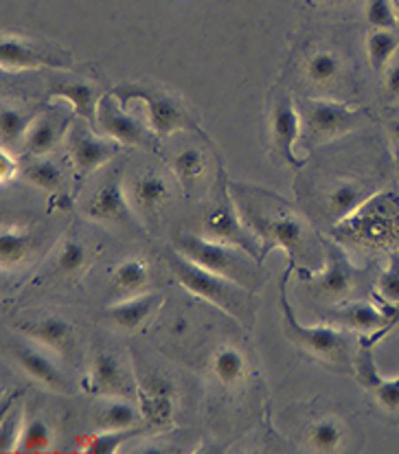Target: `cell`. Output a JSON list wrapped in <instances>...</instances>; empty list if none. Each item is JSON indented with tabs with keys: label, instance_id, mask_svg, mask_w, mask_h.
<instances>
[{
	"label": "cell",
	"instance_id": "8d00e7d4",
	"mask_svg": "<svg viewBox=\"0 0 399 454\" xmlns=\"http://www.w3.org/2000/svg\"><path fill=\"white\" fill-rule=\"evenodd\" d=\"M88 262V250L80 239L75 238H68L59 244L58 248V257H55V266L62 275L66 277H75L77 272L86 266Z\"/></svg>",
	"mask_w": 399,
	"mask_h": 454
},
{
	"label": "cell",
	"instance_id": "f35d334b",
	"mask_svg": "<svg viewBox=\"0 0 399 454\" xmlns=\"http://www.w3.org/2000/svg\"><path fill=\"white\" fill-rule=\"evenodd\" d=\"M354 369L356 378H358V382L366 388V391H373V388L378 387L379 380H382V373L378 372V364H375L373 349H369V347H362L358 351V356H356L354 360Z\"/></svg>",
	"mask_w": 399,
	"mask_h": 454
},
{
	"label": "cell",
	"instance_id": "52a82bcc",
	"mask_svg": "<svg viewBox=\"0 0 399 454\" xmlns=\"http://www.w3.org/2000/svg\"><path fill=\"white\" fill-rule=\"evenodd\" d=\"M97 128L104 132V137L113 138L119 145L145 147V150L154 147V132L138 121L134 114H129L128 108L121 104L113 92L99 99V106H97Z\"/></svg>",
	"mask_w": 399,
	"mask_h": 454
},
{
	"label": "cell",
	"instance_id": "7bdbcfd3",
	"mask_svg": "<svg viewBox=\"0 0 399 454\" xmlns=\"http://www.w3.org/2000/svg\"><path fill=\"white\" fill-rule=\"evenodd\" d=\"M18 174H20V165H18L16 156L12 154V150L3 147V150H0V183H13V180L18 178Z\"/></svg>",
	"mask_w": 399,
	"mask_h": 454
},
{
	"label": "cell",
	"instance_id": "9a60e30c",
	"mask_svg": "<svg viewBox=\"0 0 399 454\" xmlns=\"http://www.w3.org/2000/svg\"><path fill=\"white\" fill-rule=\"evenodd\" d=\"M138 409L152 428H167L174 421V391L160 375H147L138 387Z\"/></svg>",
	"mask_w": 399,
	"mask_h": 454
},
{
	"label": "cell",
	"instance_id": "484cf974",
	"mask_svg": "<svg viewBox=\"0 0 399 454\" xmlns=\"http://www.w3.org/2000/svg\"><path fill=\"white\" fill-rule=\"evenodd\" d=\"M141 421V409L128 400H110L97 411V424L101 430H137Z\"/></svg>",
	"mask_w": 399,
	"mask_h": 454
},
{
	"label": "cell",
	"instance_id": "f1b7e54d",
	"mask_svg": "<svg viewBox=\"0 0 399 454\" xmlns=\"http://www.w3.org/2000/svg\"><path fill=\"white\" fill-rule=\"evenodd\" d=\"M213 373L226 388L238 387L246 373V358L238 347H220L211 360Z\"/></svg>",
	"mask_w": 399,
	"mask_h": 454
},
{
	"label": "cell",
	"instance_id": "e575fe53",
	"mask_svg": "<svg viewBox=\"0 0 399 454\" xmlns=\"http://www.w3.org/2000/svg\"><path fill=\"white\" fill-rule=\"evenodd\" d=\"M137 430H101L95 434H86L77 442V452L83 454H113L119 450L121 443Z\"/></svg>",
	"mask_w": 399,
	"mask_h": 454
},
{
	"label": "cell",
	"instance_id": "4316f807",
	"mask_svg": "<svg viewBox=\"0 0 399 454\" xmlns=\"http://www.w3.org/2000/svg\"><path fill=\"white\" fill-rule=\"evenodd\" d=\"M207 156L198 147H184L174 156V174L187 193H192L207 176Z\"/></svg>",
	"mask_w": 399,
	"mask_h": 454
},
{
	"label": "cell",
	"instance_id": "9c48e42d",
	"mask_svg": "<svg viewBox=\"0 0 399 454\" xmlns=\"http://www.w3.org/2000/svg\"><path fill=\"white\" fill-rule=\"evenodd\" d=\"M270 137L275 152L279 154L283 163L292 167H301L303 160L296 159V143L303 138V119H301L299 106L294 99L287 95H281L279 99L272 104L270 110Z\"/></svg>",
	"mask_w": 399,
	"mask_h": 454
},
{
	"label": "cell",
	"instance_id": "f6af8a7d",
	"mask_svg": "<svg viewBox=\"0 0 399 454\" xmlns=\"http://www.w3.org/2000/svg\"><path fill=\"white\" fill-rule=\"evenodd\" d=\"M388 134H391L393 141H395L397 145H399V121H391V123H388Z\"/></svg>",
	"mask_w": 399,
	"mask_h": 454
},
{
	"label": "cell",
	"instance_id": "d6a6232c",
	"mask_svg": "<svg viewBox=\"0 0 399 454\" xmlns=\"http://www.w3.org/2000/svg\"><path fill=\"white\" fill-rule=\"evenodd\" d=\"M51 443H53V434H51L49 424L42 417H29V419H25V426H22L16 452H49Z\"/></svg>",
	"mask_w": 399,
	"mask_h": 454
},
{
	"label": "cell",
	"instance_id": "6da1fadb",
	"mask_svg": "<svg viewBox=\"0 0 399 454\" xmlns=\"http://www.w3.org/2000/svg\"><path fill=\"white\" fill-rule=\"evenodd\" d=\"M167 263H169L171 272H174L176 279L180 281V286L184 290L200 296V299L208 301V303H213L222 312L238 318L241 323L250 321V317H253V305L248 301V288L226 279V277L215 275V272L207 270V268L198 266L196 262L180 254L176 248L167 254Z\"/></svg>",
	"mask_w": 399,
	"mask_h": 454
},
{
	"label": "cell",
	"instance_id": "4dcf8cb0",
	"mask_svg": "<svg viewBox=\"0 0 399 454\" xmlns=\"http://www.w3.org/2000/svg\"><path fill=\"white\" fill-rule=\"evenodd\" d=\"M34 114L27 110L18 108L13 104H4L3 113H0V134H3V147L12 150L18 141H25L27 132H29L31 123H34Z\"/></svg>",
	"mask_w": 399,
	"mask_h": 454
},
{
	"label": "cell",
	"instance_id": "7dc6e473",
	"mask_svg": "<svg viewBox=\"0 0 399 454\" xmlns=\"http://www.w3.org/2000/svg\"><path fill=\"white\" fill-rule=\"evenodd\" d=\"M395 9H397V16H399V0H395Z\"/></svg>",
	"mask_w": 399,
	"mask_h": 454
},
{
	"label": "cell",
	"instance_id": "1f68e13d",
	"mask_svg": "<svg viewBox=\"0 0 399 454\" xmlns=\"http://www.w3.org/2000/svg\"><path fill=\"white\" fill-rule=\"evenodd\" d=\"M342 71V62L333 51H317L305 59V77L318 86L336 82Z\"/></svg>",
	"mask_w": 399,
	"mask_h": 454
},
{
	"label": "cell",
	"instance_id": "5b68a950",
	"mask_svg": "<svg viewBox=\"0 0 399 454\" xmlns=\"http://www.w3.org/2000/svg\"><path fill=\"white\" fill-rule=\"evenodd\" d=\"M303 137L314 143H329L356 129L364 119L362 110L327 99H303L299 104Z\"/></svg>",
	"mask_w": 399,
	"mask_h": 454
},
{
	"label": "cell",
	"instance_id": "ac0fdd59",
	"mask_svg": "<svg viewBox=\"0 0 399 454\" xmlns=\"http://www.w3.org/2000/svg\"><path fill=\"white\" fill-rule=\"evenodd\" d=\"M83 388L92 395H128L129 387L125 380L123 367L108 351H97L90 360Z\"/></svg>",
	"mask_w": 399,
	"mask_h": 454
},
{
	"label": "cell",
	"instance_id": "ffe728a7",
	"mask_svg": "<svg viewBox=\"0 0 399 454\" xmlns=\"http://www.w3.org/2000/svg\"><path fill=\"white\" fill-rule=\"evenodd\" d=\"M171 189L167 184V180L162 178L156 171H145V174H138L137 178L129 183L128 198L129 205L138 215L145 217H156L160 213V208L165 207V202L169 200Z\"/></svg>",
	"mask_w": 399,
	"mask_h": 454
},
{
	"label": "cell",
	"instance_id": "e0dca14e",
	"mask_svg": "<svg viewBox=\"0 0 399 454\" xmlns=\"http://www.w3.org/2000/svg\"><path fill=\"white\" fill-rule=\"evenodd\" d=\"M12 354L16 363L22 367V372L29 375V378H34L35 382H40L44 388L64 393V395L71 393V384H68L66 375L51 360V356H46L42 349H35V347L29 345H12Z\"/></svg>",
	"mask_w": 399,
	"mask_h": 454
},
{
	"label": "cell",
	"instance_id": "8992f818",
	"mask_svg": "<svg viewBox=\"0 0 399 454\" xmlns=\"http://www.w3.org/2000/svg\"><path fill=\"white\" fill-rule=\"evenodd\" d=\"M281 308H283V321H286V332L290 338H294L303 349L317 356L320 360H332V363L342 364L349 354L347 347L345 333L332 325H303L296 321L294 312H292L290 303L286 296V284L281 286Z\"/></svg>",
	"mask_w": 399,
	"mask_h": 454
},
{
	"label": "cell",
	"instance_id": "8fae6325",
	"mask_svg": "<svg viewBox=\"0 0 399 454\" xmlns=\"http://www.w3.org/2000/svg\"><path fill=\"white\" fill-rule=\"evenodd\" d=\"M202 233L207 238L217 239V242L233 244V247H239L248 250L250 254L257 257V239L248 233L246 224L241 222L238 208L233 207V202L226 198L220 205H215L211 211H207L202 220Z\"/></svg>",
	"mask_w": 399,
	"mask_h": 454
},
{
	"label": "cell",
	"instance_id": "b9f144b4",
	"mask_svg": "<svg viewBox=\"0 0 399 454\" xmlns=\"http://www.w3.org/2000/svg\"><path fill=\"white\" fill-rule=\"evenodd\" d=\"M378 400V404L384 411H399V378H384L378 382V387L371 391Z\"/></svg>",
	"mask_w": 399,
	"mask_h": 454
},
{
	"label": "cell",
	"instance_id": "83f0119b",
	"mask_svg": "<svg viewBox=\"0 0 399 454\" xmlns=\"http://www.w3.org/2000/svg\"><path fill=\"white\" fill-rule=\"evenodd\" d=\"M399 49V38L391 29H373L366 38V58L375 73H387Z\"/></svg>",
	"mask_w": 399,
	"mask_h": 454
},
{
	"label": "cell",
	"instance_id": "d4e9b609",
	"mask_svg": "<svg viewBox=\"0 0 399 454\" xmlns=\"http://www.w3.org/2000/svg\"><path fill=\"white\" fill-rule=\"evenodd\" d=\"M40 235L27 226H3V238H0V262L4 270L20 268L29 262L34 250L38 248Z\"/></svg>",
	"mask_w": 399,
	"mask_h": 454
},
{
	"label": "cell",
	"instance_id": "d6986e66",
	"mask_svg": "<svg viewBox=\"0 0 399 454\" xmlns=\"http://www.w3.org/2000/svg\"><path fill=\"white\" fill-rule=\"evenodd\" d=\"M18 330L38 340L42 347L58 356H71L75 349V330L62 317H42L38 321H25Z\"/></svg>",
	"mask_w": 399,
	"mask_h": 454
},
{
	"label": "cell",
	"instance_id": "ab89813d",
	"mask_svg": "<svg viewBox=\"0 0 399 454\" xmlns=\"http://www.w3.org/2000/svg\"><path fill=\"white\" fill-rule=\"evenodd\" d=\"M378 292L382 299L391 301V303H399V257L393 254L388 266L378 279Z\"/></svg>",
	"mask_w": 399,
	"mask_h": 454
},
{
	"label": "cell",
	"instance_id": "74e56055",
	"mask_svg": "<svg viewBox=\"0 0 399 454\" xmlns=\"http://www.w3.org/2000/svg\"><path fill=\"white\" fill-rule=\"evenodd\" d=\"M366 22L373 29H393L397 25L395 0H366Z\"/></svg>",
	"mask_w": 399,
	"mask_h": 454
},
{
	"label": "cell",
	"instance_id": "bcb514c9",
	"mask_svg": "<svg viewBox=\"0 0 399 454\" xmlns=\"http://www.w3.org/2000/svg\"><path fill=\"white\" fill-rule=\"evenodd\" d=\"M325 3H329V4H336V3H342V0H325Z\"/></svg>",
	"mask_w": 399,
	"mask_h": 454
},
{
	"label": "cell",
	"instance_id": "7c38bea8",
	"mask_svg": "<svg viewBox=\"0 0 399 454\" xmlns=\"http://www.w3.org/2000/svg\"><path fill=\"white\" fill-rule=\"evenodd\" d=\"M0 67L3 71H29V68H68V62L64 55L51 53V51L38 49L25 40L22 35L4 34L3 35V53H0Z\"/></svg>",
	"mask_w": 399,
	"mask_h": 454
},
{
	"label": "cell",
	"instance_id": "f546056e",
	"mask_svg": "<svg viewBox=\"0 0 399 454\" xmlns=\"http://www.w3.org/2000/svg\"><path fill=\"white\" fill-rule=\"evenodd\" d=\"M114 286L125 294H138L150 281V268H147L145 259L129 257L117 263L113 270Z\"/></svg>",
	"mask_w": 399,
	"mask_h": 454
},
{
	"label": "cell",
	"instance_id": "277c9868",
	"mask_svg": "<svg viewBox=\"0 0 399 454\" xmlns=\"http://www.w3.org/2000/svg\"><path fill=\"white\" fill-rule=\"evenodd\" d=\"M113 95L123 106L132 104V101L143 104L147 113V128L154 132V137H169L178 129L193 128V121L187 110H184V106L162 88L119 86L114 88Z\"/></svg>",
	"mask_w": 399,
	"mask_h": 454
},
{
	"label": "cell",
	"instance_id": "ee69618b",
	"mask_svg": "<svg viewBox=\"0 0 399 454\" xmlns=\"http://www.w3.org/2000/svg\"><path fill=\"white\" fill-rule=\"evenodd\" d=\"M384 88H387V101L393 106H399V62L391 64L387 68V80H384Z\"/></svg>",
	"mask_w": 399,
	"mask_h": 454
},
{
	"label": "cell",
	"instance_id": "44dd1931",
	"mask_svg": "<svg viewBox=\"0 0 399 454\" xmlns=\"http://www.w3.org/2000/svg\"><path fill=\"white\" fill-rule=\"evenodd\" d=\"M336 321L340 325H345L347 330H354L360 333H382L387 332L388 327L399 318V309L397 312L388 314L387 308H378L373 303H347L345 308L336 309Z\"/></svg>",
	"mask_w": 399,
	"mask_h": 454
},
{
	"label": "cell",
	"instance_id": "603a6c76",
	"mask_svg": "<svg viewBox=\"0 0 399 454\" xmlns=\"http://www.w3.org/2000/svg\"><path fill=\"white\" fill-rule=\"evenodd\" d=\"M320 294L329 296L333 301H342L354 290V270L349 266V259L342 253V248L329 244L325 268L318 275Z\"/></svg>",
	"mask_w": 399,
	"mask_h": 454
},
{
	"label": "cell",
	"instance_id": "30bf717a",
	"mask_svg": "<svg viewBox=\"0 0 399 454\" xmlns=\"http://www.w3.org/2000/svg\"><path fill=\"white\" fill-rule=\"evenodd\" d=\"M250 224L254 226L257 233H263L268 248H286L290 254L303 253L308 248V238L309 229L299 215H294L292 211H281L275 215H253ZM266 248V250H268Z\"/></svg>",
	"mask_w": 399,
	"mask_h": 454
},
{
	"label": "cell",
	"instance_id": "4fadbf2b",
	"mask_svg": "<svg viewBox=\"0 0 399 454\" xmlns=\"http://www.w3.org/2000/svg\"><path fill=\"white\" fill-rule=\"evenodd\" d=\"M123 180L119 174L106 180L95 193H92L90 202L86 205V215L95 222H104V224H134L137 222V211L129 205V198L125 196Z\"/></svg>",
	"mask_w": 399,
	"mask_h": 454
},
{
	"label": "cell",
	"instance_id": "836d02e7",
	"mask_svg": "<svg viewBox=\"0 0 399 454\" xmlns=\"http://www.w3.org/2000/svg\"><path fill=\"white\" fill-rule=\"evenodd\" d=\"M308 442L317 452H336L342 443V426L333 417L314 421L308 430Z\"/></svg>",
	"mask_w": 399,
	"mask_h": 454
},
{
	"label": "cell",
	"instance_id": "60d3db41",
	"mask_svg": "<svg viewBox=\"0 0 399 454\" xmlns=\"http://www.w3.org/2000/svg\"><path fill=\"white\" fill-rule=\"evenodd\" d=\"M22 426H25V417L22 409H16L13 413L3 417V452H16L18 439H20Z\"/></svg>",
	"mask_w": 399,
	"mask_h": 454
},
{
	"label": "cell",
	"instance_id": "d590c367",
	"mask_svg": "<svg viewBox=\"0 0 399 454\" xmlns=\"http://www.w3.org/2000/svg\"><path fill=\"white\" fill-rule=\"evenodd\" d=\"M22 176H25L34 187H38L42 192H49V193L59 192L64 180L62 169H59L53 160H46V159H38L34 160V163L27 165L25 169H22Z\"/></svg>",
	"mask_w": 399,
	"mask_h": 454
},
{
	"label": "cell",
	"instance_id": "3957f363",
	"mask_svg": "<svg viewBox=\"0 0 399 454\" xmlns=\"http://www.w3.org/2000/svg\"><path fill=\"white\" fill-rule=\"evenodd\" d=\"M336 226L354 242L373 248H388L399 242V198L393 193H375L360 211Z\"/></svg>",
	"mask_w": 399,
	"mask_h": 454
},
{
	"label": "cell",
	"instance_id": "7a4b0ae2",
	"mask_svg": "<svg viewBox=\"0 0 399 454\" xmlns=\"http://www.w3.org/2000/svg\"><path fill=\"white\" fill-rule=\"evenodd\" d=\"M174 248L187 259L196 262L198 266L226 277L244 288H253V281H257L259 263L254 262V254L248 250L233 247V244L217 242L207 238L204 233H189L183 231L174 238Z\"/></svg>",
	"mask_w": 399,
	"mask_h": 454
},
{
	"label": "cell",
	"instance_id": "ba28073f",
	"mask_svg": "<svg viewBox=\"0 0 399 454\" xmlns=\"http://www.w3.org/2000/svg\"><path fill=\"white\" fill-rule=\"evenodd\" d=\"M68 152L73 159V169L77 178H86L92 171L114 159L119 154V143L108 137H99L82 123H73L68 129Z\"/></svg>",
	"mask_w": 399,
	"mask_h": 454
},
{
	"label": "cell",
	"instance_id": "5bb4252c",
	"mask_svg": "<svg viewBox=\"0 0 399 454\" xmlns=\"http://www.w3.org/2000/svg\"><path fill=\"white\" fill-rule=\"evenodd\" d=\"M73 125V117L64 113L62 108L46 110L38 114L31 123L29 132L25 137V152L35 156V159H44L51 152L58 150L59 143L68 137V129Z\"/></svg>",
	"mask_w": 399,
	"mask_h": 454
},
{
	"label": "cell",
	"instance_id": "7402d4cb",
	"mask_svg": "<svg viewBox=\"0 0 399 454\" xmlns=\"http://www.w3.org/2000/svg\"><path fill=\"white\" fill-rule=\"evenodd\" d=\"M162 305V296L154 292H138V294L121 299L108 308V317L113 318L114 325L125 332H137L145 325Z\"/></svg>",
	"mask_w": 399,
	"mask_h": 454
},
{
	"label": "cell",
	"instance_id": "2e32d148",
	"mask_svg": "<svg viewBox=\"0 0 399 454\" xmlns=\"http://www.w3.org/2000/svg\"><path fill=\"white\" fill-rule=\"evenodd\" d=\"M373 196V187L364 184L360 178H338L325 192V213L333 224H340L360 211Z\"/></svg>",
	"mask_w": 399,
	"mask_h": 454
},
{
	"label": "cell",
	"instance_id": "cb8c5ba5",
	"mask_svg": "<svg viewBox=\"0 0 399 454\" xmlns=\"http://www.w3.org/2000/svg\"><path fill=\"white\" fill-rule=\"evenodd\" d=\"M51 99L64 101L71 106L75 114L86 119L88 123L97 125V106H99V97H97V86L83 80H62L51 83L49 88Z\"/></svg>",
	"mask_w": 399,
	"mask_h": 454
}]
</instances>
